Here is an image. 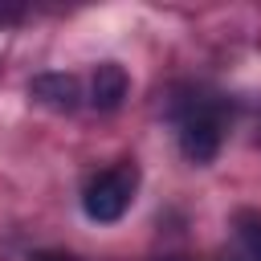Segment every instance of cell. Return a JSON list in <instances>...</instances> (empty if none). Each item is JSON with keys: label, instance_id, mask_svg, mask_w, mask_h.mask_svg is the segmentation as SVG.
<instances>
[{"label": "cell", "instance_id": "1", "mask_svg": "<svg viewBox=\"0 0 261 261\" xmlns=\"http://www.w3.org/2000/svg\"><path fill=\"white\" fill-rule=\"evenodd\" d=\"M228 102L220 94L208 90H188L184 98L171 102V118H175V135H179V151L192 163H212L224 130H228Z\"/></svg>", "mask_w": 261, "mask_h": 261}, {"label": "cell", "instance_id": "2", "mask_svg": "<svg viewBox=\"0 0 261 261\" xmlns=\"http://www.w3.org/2000/svg\"><path fill=\"white\" fill-rule=\"evenodd\" d=\"M135 188H139V171L130 163L106 167V171H98V175L86 179V188H82V212L90 220H98V224H114V220L126 216V208L135 200Z\"/></svg>", "mask_w": 261, "mask_h": 261}, {"label": "cell", "instance_id": "3", "mask_svg": "<svg viewBox=\"0 0 261 261\" xmlns=\"http://www.w3.org/2000/svg\"><path fill=\"white\" fill-rule=\"evenodd\" d=\"M29 94H33L41 106L61 110V114L77 110V102H82V86H77L73 73H37V77L29 82Z\"/></svg>", "mask_w": 261, "mask_h": 261}, {"label": "cell", "instance_id": "4", "mask_svg": "<svg viewBox=\"0 0 261 261\" xmlns=\"http://www.w3.org/2000/svg\"><path fill=\"white\" fill-rule=\"evenodd\" d=\"M126 90H130L126 69H122L118 61H102V65L94 69V77H90V106L102 110V114H110V110L122 106Z\"/></svg>", "mask_w": 261, "mask_h": 261}, {"label": "cell", "instance_id": "5", "mask_svg": "<svg viewBox=\"0 0 261 261\" xmlns=\"http://www.w3.org/2000/svg\"><path fill=\"white\" fill-rule=\"evenodd\" d=\"M237 241L245 261H261V216L257 212H241L237 216Z\"/></svg>", "mask_w": 261, "mask_h": 261}, {"label": "cell", "instance_id": "6", "mask_svg": "<svg viewBox=\"0 0 261 261\" xmlns=\"http://www.w3.org/2000/svg\"><path fill=\"white\" fill-rule=\"evenodd\" d=\"M20 16H24L20 8H0V24H8V20H20Z\"/></svg>", "mask_w": 261, "mask_h": 261}, {"label": "cell", "instance_id": "7", "mask_svg": "<svg viewBox=\"0 0 261 261\" xmlns=\"http://www.w3.org/2000/svg\"><path fill=\"white\" fill-rule=\"evenodd\" d=\"M155 261H192V257H155Z\"/></svg>", "mask_w": 261, "mask_h": 261}, {"label": "cell", "instance_id": "8", "mask_svg": "<svg viewBox=\"0 0 261 261\" xmlns=\"http://www.w3.org/2000/svg\"><path fill=\"white\" fill-rule=\"evenodd\" d=\"M228 261H232V257H228Z\"/></svg>", "mask_w": 261, "mask_h": 261}]
</instances>
